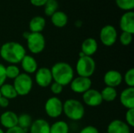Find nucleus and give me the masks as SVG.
<instances>
[{
	"instance_id": "f257e3e1",
	"label": "nucleus",
	"mask_w": 134,
	"mask_h": 133,
	"mask_svg": "<svg viewBox=\"0 0 134 133\" xmlns=\"http://www.w3.org/2000/svg\"><path fill=\"white\" fill-rule=\"evenodd\" d=\"M25 55V48L16 42H7L0 47V56L10 64L20 63Z\"/></svg>"
},
{
	"instance_id": "f03ea898",
	"label": "nucleus",
	"mask_w": 134,
	"mask_h": 133,
	"mask_svg": "<svg viewBox=\"0 0 134 133\" xmlns=\"http://www.w3.org/2000/svg\"><path fill=\"white\" fill-rule=\"evenodd\" d=\"M53 81L64 86L71 83L74 77L73 67L66 62H57L50 69Z\"/></svg>"
},
{
	"instance_id": "7ed1b4c3",
	"label": "nucleus",
	"mask_w": 134,
	"mask_h": 133,
	"mask_svg": "<svg viewBox=\"0 0 134 133\" xmlns=\"http://www.w3.org/2000/svg\"><path fill=\"white\" fill-rule=\"evenodd\" d=\"M63 113L71 121L77 122L85 115V107L82 102L75 99H68L63 103Z\"/></svg>"
},
{
	"instance_id": "20e7f679",
	"label": "nucleus",
	"mask_w": 134,
	"mask_h": 133,
	"mask_svg": "<svg viewBox=\"0 0 134 133\" xmlns=\"http://www.w3.org/2000/svg\"><path fill=\"white\" fill-rule=\"evenodd\" d=\"M75 70L79 76L90 78L96 71V62L92 56L79 57L76 63Z\"/></svg>"
},
{
	"instance_id": "39448f33",
	"label": "nucleus",
	"mask_w": 134,
	"mask_h": 133,
	"mask_svg": "<svg viewBox=\"0 0 134 133\" xmlns=\"http://www.w3.org/2000/svg\"><path fill=\"white\" fill-rule=\"evenodd\" d=\"M18 96H25L30 93L33 87V80L30 74L26 73H20L13 80V84Z\"/></svg>"
},
{
	"instance_id": "423d86ee",
	"label": "nucleus",
	"mask_w": 134,
	"mask_h": 133,
	"mask_svg": "<svg viewBox=\"0 0 134 133\" xmlns=\"http://www.w3.org/2000/svg\"><path fill=\"white\" fill-rule=\"evenodd\" d=\"M26 40L27 49L33 54L41 53L46 47V39L42 33L30 32Z\"/></svg>"
},
{
	"instance_id": "0eeeda50",
	"label": "nucleus",
	"mask_w": 134,
	"mask_h": 133,
	"mask_svg": "<svg viewBox=\"0 0 134 133\" xmlns=\"http://www.w3.org/2000/svg\"><path fill=\"white\" fill-rule=\"evenodd\" d=\"M45 111L51 118H57L63 114V102L57 96L49 98L45 103Z\"/></svg>"
},
{
	"instance_id": "6e6552de",
	"label": "nucleus",
	"mask_w": 134,
	"mask_h": 133,
	"mask_svg": "<svg viewBox=\"0 0 134 133\" xmlns=\"http://www.w3.org/2000/svg\"><path fill=\"white\" fill-rule=\"evenodd\" d=\"M100 40L105 46H112L118 39V32L116 28L112 25L104 26L100 31Z\"/></svg>"
},
{
	"instance_id": "1a4fd4ad",
	"label": "nucleus",
	"mask_w": 134,
	"mask_h": 133,
	"mask_svg": "<svg viewBox=\"0 0 134 133\" xmlns=\"http://www.w3.org/2000/svg\"><path fill=\"white\" fill-rule=\"evenodd\" d=\"M69 85H70L71 89L74 92L83 94L87 90L91 89L92 81H91L90 78L78 76L76 78H74Z\"/></svg>"
},
{
	"instance_id": "9d476101",
	"label": "nucleus",
	"mask_w": 134,
	"mask_h": 133,
	"mask_svg": "<svg viewBox=\"0 0 134 133\" xmlns=\"http://www.w3.org/2000/svg\"><path fill=\"white\" fill-rule=\"evenodd\" d=\"M35 80L36 84L42 88L49 86L53 82V77L50 69L45 67L38 68L35 72Z\"/></svg>"
},
{
	"instance_id": "9b49d317",
	"label": "nucleus",
	"mask_w": 134,
	"mask_h": 133,
	"mask_svg": "<svg viewBox=\"0 0 134 133\" xmlns=\"http://www.w3.org/2000/svg\"><path fill=\"white\" fill-rule=\"evenodd\" d=\"M82 100L86 105L91 107H98L103 103L100 92L94 89H90L84 92L82 94Z\"/></svg>"
},
{
	"instance_id": "f8f14e48",
	"label": "nucleus",
	"mask_w": 134,
	"mask_h": 133,
	"mask_svg": "<svg viewBox=\"0 0 134 133\" xmlns=\"http://www.w3.org/2000/svg\"><path fill=\"white\" fill-rule=\"evenodd\" d=\"M123 81V76L116 70H110L104 74V82L106 86L116 88L121 85Z\"/></svg>"
},
{
	"instance_id": "ddd939ff",
	"label": "nucleus",
	"mask_w": 134,
	"mask_h": 133,
	"mask_svg": "<svg viewBox=\"0 0 134 133\" xmlns=\"http://www.w3.org/2000/svg\"><path fill=\"white\" fill-rule=\"evenodd\" d=\"M119 27L123 32L134 34V13L133 11L126 12L120 18Z\"/></svg>"
},
{
	"instance_id": "4468645a",
	"label": "nucleus",
	"mask_w": 134,
	"mask_h": 133,
	"mask_svg": "<svg viewBox=\"0 0 134 133\" xmlns=\"http://www.w3.org/2000/svg\"><path fill=\"white\" fill-rule=\"evenodd\" d=\"M121 104L127 110L134 109V87H127L119 96Z\"/></svg>"
},
{
	"instance_id": "2eb2a0df",
	"label": "nucleus",
	"mask_w": 134,
	"mask_h": 133,
	"mask_svg": "<svg viewBox=\"0 0 134 133\" xmlns=\"http://www.w3.org/2000/svg\"><path fill=\"white\" fill-rule=\"evenodd\" d=\"M17 120L18 115L15 112L11 111H5L0 115V123L4 128L7 129L16 126Z\"/></svg>"
},
{
	"instance_id": "dca6fc26",
	"label": "nucleus",
	"mask_w": 134,
	"mask_h": 133,
	"mask_svg": "<svg viewBox=\"0 0 134 133\" xmlns=\"http://www.w3.org/2000/svg\"><path fill=\"white\" fill-rule=\"evenodd\" d=\"M108 133H131L130 127L123 121L115 119L111 121L107 128Z\"/></svg>"
},
{
	"instance_id": "f3484780",
	"label": "nucleus",
	"mask_w": 134,
	"mask_h": 133,
	"mask_svg": "<svg viewBox=\"0 0 134 133\" xmlns=\"http://www.w3.org/2000/svg\"><path fill=\"white\" fill-rule=\"evenodd\" d=\"M98 49V43L97 40L93 38H86L81 45V52L88 56H92L94 55Z\"/></svg>"
},
{
	"instance_id": "a211bd4d",
	"label": "nucleus",
	"mask_w": 134,
	"mask_h": 133,
	"mask_svg": "<svg viewBox=\"0 0 134 133\" xmlns=\"http://www.w3.org/2000/svg\"><path fill=\"white\" fill-rule=\"evenodd\" d=\"M21 64V67L24 70V73L27 74H34L38 70V63L36 60L31 55H25L24 57L20 63Z\"/></svg>"
},
{
	"instance_id": "6ab92c4d",
	"label": "nucleus",
	"mask_w": 134,
	"mask_h": 133,
	"mask_svg": "<svg viewBox=\"0 0 134 133\" xmlns=\"http://www.w3.org/2000/svg\"><path fill=\"white\" fill-rule=\"evenodd\" d=\"M29 129L30 133H49L50 125L46 120L38 118L32 122Z\"/></svg>"
},
{
	"instance_id": "aec40b11",
	"label": "nucleus",
	"mask_w": 134,
	"mask_h": 133,
	"mask_svg": "<svg viewBox=\"0 0 134 133\" xmlns=\"http://www.w3.org/2000/svg\"><path fill=\"white\" fill-rule=\"evenodd\" d=\"M46 22L44 17L36 16L31 18L29 22V29L31 33H42L46 27Z\"/></svg>"
},
{
	"instance_id": "412c9836",
	"label": "nucleus",
	"mask_w": 134,
	"mask_h": 133,
	"mask_svg": "<svg viewBox=\"0 0 134 133\" xmlns=\"http://www.w3.org/2000/svg\"><path fill=\"white\" fill-rule=\"evenodd\" d=\"M51 22L52 24L59 28L64 27L67 25L68 22V15L63 12V11H60L57 10V12H55L51 16Z\"/></svg>"
},
{
	"instance_id": "4be33fe9",
	"label": "nucleus",
	"mask_w": 134,
	"mask_h": 133,
	"mask_svg": "<svg viewBox=\"0 0 134 133\" xmlns=\"http://www.w3.org/2000/svg\"><path fill=\"white\" fill-rule=\"evenodd\" d=\"M0 93H1V96L5 97L9 100H13L18 96L13 85L8 83H4L0 87Z\"/></svg>"
},
{
	"instance_id": "5701e85b",
	"label": "nucleus",
	"mask_w": 134,
	"mask_h": 133,
	"mask_svg": "<svg viewBox=\"0 0 134 133\" xmlns=\"http://www.w3.org/2000/svg\"><path fill=\"white\" fill-rule=\"evenodd\" d=\"M100 95L103 101L105 102H113L118 96V92L115 88L106 86L100 92Z\"/></svg>"
},
{
	"instance_id": "b1692460",
	"label": "nucleus",
	"mask_w": 134,
	"mask_h": 133,
	"mask_svg": "<svg viewBox=\"0 0 134 133\" xmlns=\"http://www.w3.org/2000/svg\"><path fill=\"white\" fill-rule=\"evenodd\" d=\"M49 133H69V126L64 121H57L50 125Z\"/></svg>"
},
{
	"instance_id": "393cba45",
	"label": "nucleus",
	"mask_w": 134,
	"mask_h": 133,
	"mask_svg": "<svg viewBox=\"0 0 134 133\" xmlns=\"http://www.w3.org/2000/svg\"><path fill=\"white\" fill-rule=\"evenodd\" d=\"M32 122H33L32 118L28 114H22L18 116L17 126L20 127L21 129H23L26 131H27V129H28L31 127Z\"/></svg>"
},
{
	"instance_id": "a878e982",
	"label": "nucleus",
	"mask_w": 134,
	"mask_h": 133,
	"mask_svg": "<svg viewBox=\"0 0 134 133\" xmlns=\"http://www.w3.org/2000/svg\"><path fill=\"white\" fill-rule=\"evenodd\" d=\"M59 5L57 0H48L44 5V13L47 16H51L58 10Z\"/></svg>"
},
{
	"instance_id": "bb28decb",
	"label": "nucleus",
	"mask_w": 134,
	"mask_h": 133,
	"mask_svg": "<svg viewBox=\"0 0 134 133\" xmlns=\"http://www.w3.org/2000/svg\"><path fill=\"white\" fill-rule=\"evenodd\" d=\"M20 74V68L15 64H9L5 67V75L6 78L14 80Z\"/></svg>"
},
{
	"instance_id": "cd10ccee",
	"label": "nucleus",
	"mask_w": 134,
	"mask_h": 133,
	"mask_svg": "<svg viewBox=\"0 0 134 133\" xmlns=\"http://www.w3.org/2000/svg\"><path fill=\"white\" fill-rule=\"evenodd\" d=\"M115 3L119 9L126 12L132 11L134 8V0H115Z\"/></svg>"
},
{
	"instance_id": "c85d7f7f",
	"label": "nucleus",
	"mask_w": 134,
	"mask_h": 133,
	"mask_svg": "<svg viewBox=\"0 0 134 133\" xmlns=\"http://www.w3.org/2000/svg\"><path fill=\"white\" fill-rule=\"evenodd\" d=\"M123 80L128 87H134V68L132 67L126 72Z\"/></svg>"
},
{
	"instance_id": "c756f323",
	"label": "nucleus",
	"mask_w": 134,
	"mask_h": 133,
	"mask_svg": "<svg viewBox=\"0 0 134 133\" xmlns=\"http://www.w3.org/2000/svg\"><path fill=\"white\" fill-rule=\"evenodd\" d=\"M132 41H133V34L122 31V34L119 35V42L124 46L130 45Z\"/></svg>"
},
{
	"instance_id": "7c9ffc66",
	"label": "nucleus",
	"mask_w": 134,
	"mask_h": 133,
	"mask_svg": "<svg viewBox=\"0 0 134 133\" xmlns=\"http://www.w3.org/2000/svg\"><path fill=\"white\" fill-rule=\"evenodd\" d=\"M126 123L130 127H134V109H129L125 114Z\"/></svg>"
},
{
	"instance_id": "2f4dec72",
	"label": "nucleus",
	"mask_w": 134,
	"mask_h": 133,
	"mask_svg": "<svg viewBox=\"0 0 134 133\" xmlns=\"http://www.w3.org/2000/svg\"><path fill=\"white\" fill-rule=\"evenodd\" d=\"M63 85L55 82H53L50 85V91L54 94V95H59L63 91Z\"/></svg>"
},
{
	"instance_id": "473e14b6",
	"label": "nucleus",
	"mask_w": 134,
	"mask_h": 133,
	"mask_svg": "<svg viewBox=\"0 0 134 133\" xmlns=\"http://www.w3.org/2000/svg\"><path fill=\"white\" fill-rule=\"evenodd\" d=\"M6 75H5V67L0 63V87L5 82L6 80Z\"/></svg>"
},
{
	"instance_id": "72a5a7b5",
	"label": "nucleus",
	"mask_w": 134,
	"mask_h": 133,
	"mask_svg": "<svg viewBox=\"0 0 134 133\" xmlns=\"http://www.w3.org/2000/svg\"><path fill=\"white\" fill-rule=\"evenodd\" d=\"M79 133H100L99 130L93 125H87L86 127H84Z\"/></svg>"
},
{
	"instance_id": "f704fd0d",
	"label": "nucleus",
	"mask_w": 134,
	"mask_h": 133,
	"mask_svg": "<svg viewBox=\"0 0 134 133\" xmlns=\"http://www.w3.org/2000/svg\"><path fill=\"white\" fill-rule=\"evenodd\" d=\"M26 130L21 129L20 127L19 126H15V127H13L11 129H9L6 130V132L5 133H26Z\"/></svg>"
},
{
	"instance_id": "c9c22d12",
	"label": "nucleus",
	"mask_w": 134,
	"mask_h": 133,
	"mask_svg": "<svg viewBox=\"0 0 134 133\" xmlns=\"http://www.w3.org/2000/svg\"><path fill=\"white\" fill-rule=\"evenodd\" d=\"M48 0H30V2L32 5L36 7L44 6Z\"/></svg>"
},
{
	"instance_id": "e433bc0d",
	"label": "nucleus",
	"mask_w": 134,
	"mask_h": 133,
	"mask_svg": "<svg viewBox=\"0 0 134 133\" xmlns=\"http://www.w3.org/2000/svg\"><path fill=\"white\" fill-rule=\"evenodd\" d=\"M9 105V100L5 97L1 96L0 97V107L6 108Z\"/></svg>"
},
{
	"instance_id": "4c0bfd02",
	"label": "nucleus",
	"mask_w": 134,
	"mask_h": 133,
	"mask_svg": "<svg viewBox=\"0 0 134 133\" xmlns=\"http://www.w3.org/2000/svg\"><path fill=\"white\" fill-rule=\"evenodd\" d=\"M29 34H30V32L25 31V32L24 33V38L25 39H27V37H28V35H29Z\"/></svg>"
},
{
	"instance_id": "58836bf2",
	"label": "nucleus",
	"mask_w": 134,
	"mask_h": 133,
	"mask_svg": "<svg viewBox=\"0 0 134 133\" xmlns=\"http://www.w3.org/2000/svg\"><path fill=\"white\" fill-rule=\"evenodd\" d=\"M0 133H5L4 132V131H3L1 128H0Z\"/></svg>"
},
{
	"instance_id": "ea45409f",
	"label": "nucleus",
	"mask_w": 134,
	"mask_h": 133,
	"mask_svg": "<svg viewBox=\"0 0 134 133\" xmlns=\"http://www.w3.org/2000/svg\"><path fill=\"white\" fill-rule=\"evenodd\" d=\"M104 133H108V132H104Z\"/></svg>"
},
{
	"instance_id": "a19ab883",
	"label": "nucleus",
	"mask_w": 134,
	"mask_h": 133,
	"mask_svg": "<svg viewBox=\"0 0 134 133\" xmlns=\"http://www.w3.org/2000/svg\"><path fill=\"white\" fill-rule=\"evenodd\" d=\"M0 97H1V93H0Z\"/></svg>"
},
{
	"instance_id": "79ce46f5",
	"label": "nucleus",
	"mask_w": 134,
	"mask_h": 133,
	"mask_svg": "<svg viewBox=\"0 0 134 133\" xmlns=\"http://www.w3.org/2000/svg\"><path fill=\"white\" fill-rule=\"evenodd\" d=\"M69 133H70V132H69Z\"/></svg>"
}]
</instances>
